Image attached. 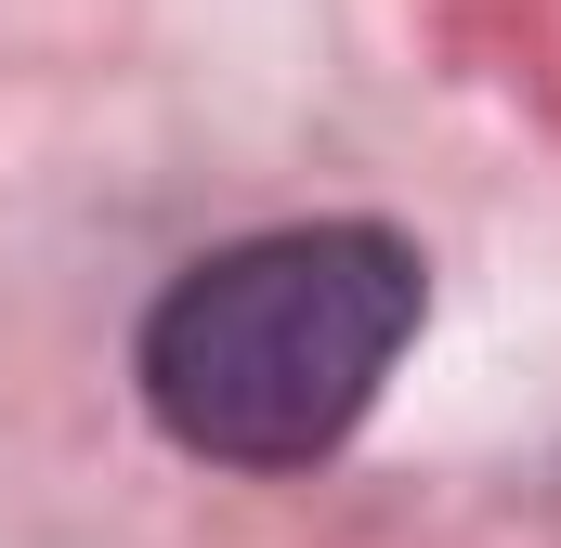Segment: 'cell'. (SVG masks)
Wrapping results in <instances>:
<instances>
[{
	"label": "cell",
	"mask_w": 561,
	"mask_h": 548,
	"mask_svg": "<svg viewBox=\"0 0 561 548\" xmlns=\"http://www.w3.org/2000/svg\"><path fill=\"white\" fill-rule=\"evenodd\" d=\"M419 327V249L379 222H287L222 262H196L144 327V406L170 444L300 470L379 406L392 353Z\"/></svg>",
	"instance_id": "6da1fadb"
}]
</instances>
